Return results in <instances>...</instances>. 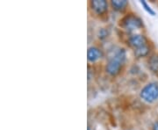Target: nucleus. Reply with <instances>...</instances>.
<instances>
[{"instance_id": "obj_6", "label": "nucleus", "mask_w": 158, "mask_h": 130, "mask_svg": "<svg viewBox=\"0 0 158 130\" xmlns=\"http://www.w3.org/2000/svg\"><path fill=\"white\" fill-rule=\"evenodd\" d=\"M102 52L99 48H98L96 47H90L88 49L87 52V57H88V61L91 62H94L98 61L99 58H101Z\"/></svg>"}, {"instance_id": "obj_2", "label": "nucleus", "mask_w": 158, "mask_h": 130, "mask_svg": "<svg viewBox=\"0 0 158 130\" xmlns=\"http://www.w3.org/2000/svg\"><path fill=\"white\" fill-rule=\"evenodd\" d=\"M141 98L146 102L151 103L158 99V85L150 83L141 90Z\"/></svg>"}, {"instance_id": "obj_10", "label": "nucleus", "mask_w": 158, "mask_h": 130, "mask_svg": "<svg viewBox=\"0 0 158 130\" xmlns=\"http://www.w3.org/2000/svg\"><path fill=\"white\" fill-rule=\"evenodd\" d=\"M141 5H142V6H143V7H144V9H145V10H146V11H147L148 12V13L150 14V15H152V16H154V15L156 14V12L153 11L152 8H151L150 6L148 5L147 3H146V1H141Z\"/></svg>"}, {"instance_id": "obj_1", "label": "nucleus", "mask_w": 158, "mask_h": 130, "mask_svg": "<svg viewBox=\"0 0 158 130\" xmlns=\"http://www.w3.org/2000/svg\"><path fill=\"white\" fill-rule=\"evenodd\" d=\"M126 50L124 48L118 49L116 54L111 58L106 65V72L110 76H116L119 73L123 63L126 61Z\"/></svg>"}, {"instance_id": "obj_9", "label": "nucleus", "mask_w": 158, "mask_h": 130, "mask_svg": "<svg viewBox=\"0 0 158 130\" xmlns=\"http://www.w3.org/2000/svg\"><path fill=\"white\" fill-rule=\"evenodd\" d=\"M149 53V48L148 47V45L144 46L142 48H140L138 49L135 50V55L136 57H144L148 55Z\"/></svg>"}, {"instance_id": "obj_11", "label": "nucleus", "mask_w": 158, "mask_h": 130, "mask_svg": "<svg viewBox=\"0 0 158 130\" xmlns=\"http://www.w3.org/2000/svg\"><path fill=\"white\" fill-rule=\"evenodd\" d=\"M107 36V32L105 29H101L99 31V38H105Z\"/></svg>"}, {"instance_id": "obj_8", "label": "nucleus", "mask_w": 158, "mask_h": 130, "mask_svg": "<svg viewBox=\"0 0 158 130\" xmlns=\"http://www.w3.org/2000/svg\"><path fill=\"white\" fill-rule=\"evenodd\" d=\"M148 67L154 72L158 71V56H153L150 57V59L148 60Z\"/></svg>"}, {"instance_id": "obj_7", "label": "nucleus", "mask_w": 158, "mask_h": 130, "mask_svg": "<svg viewBox=\"0 0 158 130\" xmlns=\"http://www.w3.org/2000/svg\"><path fill=\"white\" fill-rule=\"evenodd\" d=\"M112 6L114 10L116 11H122L124 10L125 7L127 6V1L126 0H113L111 2Z\"/></svg>"}, {"instance_id": "obj_12", "label": "nucleus", "mask_w": 158, "mask_h": 130, "mask_svg": "<svg viewBox=\"0 0 158 130\" xmlns=\"http://www.w3.org/2000/svg\"><path fill=\"white\" fill-rule=\"evenodd\" d=\"M153 130H158V120L156 121L153 125Z\"/></svg>"}, {"instance_id": "obj_4", "label": "nucleus", "mask_w": 158, "mask_h": 130, "mask_svg": "<svg viewBox=\"0 0 158 130\" xmlns=\"http://www.w3.org/2000/svg\"><path fill=\"white\" fill-rule=\"evenodd\" d=\"M129 44L134 49H138L147 45V39L144 35L141 34H135L129 38Z\"/></svg>"}, {"instance_id": "obj_3", "label": "nucleus", "mask_w": 158, "mask_h": 130, "mask_svg": "<svg viewBox=\"0 0 158 130\" xmlns=\"http://www.w3.org/2000/svg\"><path fill=\"white\" fill-rule=\"evenodd\" d=\"M120 22H121V27L128 31L141 28L143 27V23L141 19L135 15H133V14L127 15L126 17L121 19Z\"/></svg>"}, {"instance_id": "obj_5", "label": "nucleus", "mask_w": 158, "mask_h": 130, "mask_svg": "<svg viewBox=\"0 0 158 130\" xmlns=\"http://www.w3.org/2000/svg\"><path fill=\"white\" fill-rule=\"evenodd\" d=\"M90 6L95 13L101 15L107 10V2L105 0H94L90 2Z\"/></svg>"}]
</instances>
